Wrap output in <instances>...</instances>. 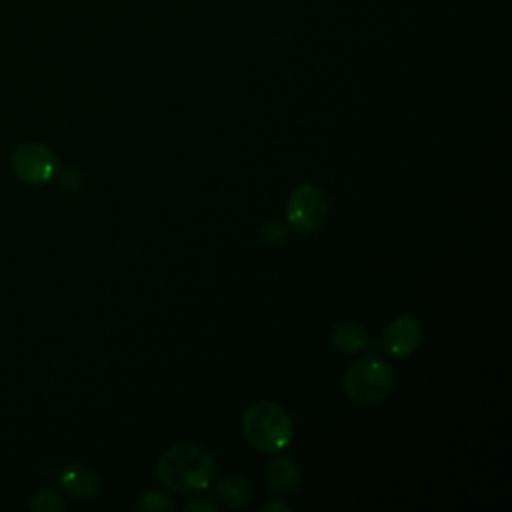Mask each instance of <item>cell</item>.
Wrapping results in <instances>:
<instances>
[{
	"instance_id": "cell-1",
	"label": "cell",
	"mask_w": 512,
	"mask_h": 512,
	"mask_svg": "<svg viewBox=\"0 0 512 512\" xmlns=\"http://www.w3.org/2000/svg\"><path fill=\"white\" fill-rule=\"evenodd\" d=\"M156 474L166 488L178 494H194L212 484L216 464L206 448L188 442L164 450V454L158 458Z\"/></svg>"
},
{
	"instance_id": "cell-2",
	"label": "cell",
	"mask_w": 512,
	"mask_h": 512,
	"mask_svg": "<svg viewBox=\"0 0 512 512\" xmlns=\"http://www.w3.org/2000/svg\"><path fill=\"white\" fill-rule=\"evenodd\" d=\"M240 430L244 440L264 454L282 452L294 438V424L288 412L268 400L246 408L240 420Z\"/></svg>"
},
{
	"instance_id": "cell-3",
	"label": "cell",
	"mask_w": 512,
	"mask_h": 512,
	"mask_svg": "<svg viewBox=\"0 0 512 512\" xmlns=\"http://www.w3.org/2000/svg\"><path fill=\"white\" fill-rule=\"evenodd\" d=\"M394 384V368L380 356H364L348 366L342 376V390L356 404L380 402Z\"/></svg>"
},
{
	"instance_id": "cell-4",
	"label": "cell",
	"mask_w": 512,
	"mask_h": 512,
	"mask_svg": "<svg viewBox=\"0 0 512 512\" xmlns=\"http://www.w3.org/2000/svg\"><path fill=\"white\" fill-rule=\"evenodd\" d=\"M326 212V196L316 184H300L288 196L286 220L298 234H310L318 230L326 218Z\"/></svg>"
},
{
	"instance_id": "cell-5",
	"label": "cell",
	"mask_w": 512,
	"mask_h": 512,
	"mask_svg": "<svg viewBox=\"0 0 512 512\" xmlns=\"http://www.w3.org/2000/svg\"><path fill=\"white\" fill-rule=\"evenodd\" d=\"M12 166L20 180L28 184H44L56 172V158L46 146L30 142L16 150Z\"/></svg>"
},
{
	"instance_id": "cell-6",
	"label": "cell",
	"mask_w": 512,
	"mask_h": 512,
	"mask_svg": "<svg viewBox=\"0 0 512 512\" xmlns=\"http://www.w3.org/2000/svg\"><path fill=\"white\" fill-rule=\"evenodd\" d=\"M422 338H424V328L420 320L412 314H402L384 328L380 344L390 356L406 358L420 346Z\"/></svg>"
},
{
	"instance_id": "cell-7",
	"label": "cell",
	"mask_w": 512,
	"mask_h": 512,
	"mask_svg": "<svg viewBox=\"0 0 512 512\" xmlns=\"http://www.w3.org/2000/svg\"><path fill=\"white\" fill-rule=\"evenodd\" d=\"M266 484L276 494H294L302 484V470L290 456H280L266 466Z\"/></svg>"
},
{
	"instance_id": "cell-8",
	"label": "cell",
	"mask_w": 512,
	"mask_h": 512,
	"mask_svg": "<svg viewBox=\"0 0 512 512\" xmlns=\"http://www.w3.org/2000/svg\"><path fill=\"white\" fill-rule=\"evenodd\" d=\"M62 488L78 500L90 498L98 492L100 488V476L94 468H90L88 464H72L60 478Z\"/></svg>"
},
{
	"instance_id": "cell-9",
	"label": "cell",
	"mask_w": 512,
	"mask_h": 512,
	"mask_svg": "<svg viewBox=\"0 0 512 512\" xmlns=\"http://www.w3.org/2000/svg\"><path fill=\"white\" fill-rule=\"evenodd\" d=\"M368 342V330L354 320H342L332 328V344L344 354L360 352L368 346Z\"/></svg>"
},
{
	"instance_id": "cell-10",
	"label": "cell",
	"mask_w": 512,
	"mask_h": 512,
	"mask_svg": "<svg viewBox=\"0 0 512 512\" xmlns=\"http://www.w3.org/2000/svg\"><path fill=\"white\" fill-rule=\"evenodd\" d=\"M218 498L228 508H246L254 496L252 484L244 476H224L218 480L216 486Z\"/></svg>"
},
{
	"instance_id": "cell-11",
	"label": "cell",
	"mask_w": 512,
	"mask_h": 512,
	"mask_svg": "<svg viewBox=\"0 0 512 512\" xmlns=\"http://www.w3.org/2000/svg\"><path fill=\"white\" fill-rule=\"evenodd\" d=\"M136 512H162V510H168L172 512L174 510V500L166 494V492H160V490H150L146 494L140 496V500L136 502Z\"/></svg>"
},
{
	"instance_id": "cell-12",
	"label": "cell",
	"mask_w": 512,
	"mask_h": 512,
	"mask_svg": "<svg viewBox=\"0 0 512 512\" xmlns=\"http://www.w3.org/2000/svg\"><path fill=\"white\" fill-rule=\"evenodd\" d=\"M286 236H288V230H286V226H284L282 222H278V220H268V222H264V226L260 228V240H262V244H266V246H270V248L280 246V244L286 240Z\"/></svg>"
},
{
	"instance_id": "cell-13",
	"label": "cell",
	"mask_w": 512,
	"mask_h": 512,
	"mask_svg": "<svg viewBox=\"0 0 512 512\" xmlns=\"http://www.w3.org/2000/svg\"><path fill=\"white\" fill-rule=\"evenodd\" d=\"M34 508H40V510H62L64 508V500L52 492V490H44L42 494H38L36 502H34Z\"/></svg>"
},
{
	"instance_id": "cell-14",
	"label": "cell",
	"mask_w": 512,
	"mask_h": 512,
	"mask_svg": "<svg viewBox=\"0 0 512 512\" xmlns=\"http://www.w3.org/2000/svg\"><path fill=\"white\" fill-rule=\"evenodd\" d=\"M188 512H218L220 504L208 496H194L186 502Z\"/></svg>"
},
{
	"instance_id": "cell-15",
	"label": "cell",
	"mask_w": 512,
	"mask_h": 512,
	"mask_svg": "<svg viewBox=\"0 0 512 512\" xmlns=\"http://www.w3.org/2000/svg\"><path fill=\"white\" fill-rule=\"evenodd\" d=\"M292 506L286 504V502H278V500H270V502H264L260 506V512H290Z\"/></svg>"
}]
</instances>
